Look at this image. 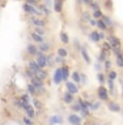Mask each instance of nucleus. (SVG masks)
<instances>
[{
	"label": "nucleus",
	"mask_w": 123,
	"mask_h": 125,
	"mask_svg": "<svg viewBox=\"0 0 123 125\" xmlns=\"http://www.w3.org/2000/svg\"><path fill=\"white\" fill-rule=\"evenodd\" d=\"M72 109H73V111H76V112H81L82 111V107H81V104L78 103V101L75 103V104H73V107H72Z\"/></svg>",
	"instance_id": "40"
},
{
	"label": "nucleus",
	"mask_w": 123,
	"mask_h": 125,
	"mask_svg": "<svg viewBox=\"0 0 123 125\" xmlns=\"http://www.w3.org/2000/svg\"><path fill=\"white\" fill-rule=\"evenodd\" d=\"M103 8L107 11H112L113 9V2L112 0H103Z\"/></svg>",
	"instance_id": "24"
},
{
	"label": "nucleus",
	"mask_w": 123,
	"mask_h": 125,
	"mask_svg": "<svg viewBox=\"0 0 123 125\" xmlns=\"http://www.w3.org/2000/svg\"><path fill=\"white\" fill-rule=\"evenodd\" d=\"M78 125H79V124H78Z\"/></svg>",
	"instance_id": "55"
},
{
	"label": "nucleus",
	"mask_w": 123,
	"mask_h": 125,
	"mask_svg": "<svg viewBox=\"0 0 123 125\" xmlns=\"http://www.w3.org/2000/svg\"><path fill=\"white\" fill-rule=\"evenodd\" d=\"M31 38H32V39H33L35 42H37V44H42V42H45L44 36L37 34V33H35V32L31 33Z\"/></svg>",
	"instance_id": "14"
},
{
	"label": "nucleus",
	"mask_w": 123,
	"mask_h": 125,
	"mask_svg": "<svg viewBox=\"0 0 123 125\" xmlns=\"http://www.w3.org/2000/svg\"><path fill=\"white\" fill-rule=\"evenodd\" d=\"M97 27L99 28L100 31H102V32H106V31H108V26L106 25V23L102 21V19H100V20H97Z\"/></svg>",
	"instance_id": "23"
},
{
	"label": "nucleus",
	"mask_w": 123,
	"mask_h": 125,
	"mask_svg": "<svg viewBox=\"0 0 123 125\" xmlns=\"http://www.w3.org/2000/svg\"><path fill=\"white\" fill-rule=\"evenodd\" d=\"M27 91H28V94H31V95H35L36 93H37V89H36V87L33 85L32 83L31 84H27Z\"/></svg>",
	"instance_id": "32"
},
{
	"label": "nucleus",
	"mask_w": 123,
	"mask_h": 125,
	"mask_svg": "<svg viewBox=\"0 0 123 125\" xmlns=\"http://www.w3.org/2000/svg\"><path fill=\"white\" fill-rule=\"evenodd\" d=\"M101 19H102V21L106 23V25H107L108 27H111V26H113V21H112V19L110 18L109 15H105V14H103Z\"/></svg>",
	"instance_id": "25"
},
{
	"label": "nucleus",
	"mask_w": 123,
	"mask_h": 125,
	"mask_svg": "<svg viewBox=\"0 0 123 125\" xmlns=\"http://www.w3.org/2000/svg\"><path fill=\"white\" fill-rule=\"evenodd\" d=\"M67 121L72 125H78V124H81V122H82V117L78 116V114H70L69 116H67Z\"/></svg>",
	"instance_id": "8"
},
{
	"label": "nucleus",
	"mask_w": 123,
	"mask_h": 125,
	"mask_svg": "<svg viewBox=\"0 0 123 125\" xmlns=\"http://www.w3.org/2000/svg\"><path fill=\"white\" fill-rule=\"evenodd\" d=\"M63 100H64V102H66V103H67V104L72 103V102H73V100H74L73 94H70L69 91H67V93L63 95Z\"/></svg>",
	"instance_id": "22"
},
{
	"label": "nucleus",
	"mask_w": 123,
	"mask_h": 125,
	"mask_svg": "<svg viewBox=\"0 0 123 125\" xmlns=\"http://www.w3.org/2000/svg\"><path fill=\"white\" fill-rule=\"evenodd\" d=\"M89 38L91 42H99L101 40V37H100V33L98 32V31H93V32H90L89 34Z\"/></svg>",
	"instance_id": "15"
},
{
	"label": "nucleus",
	"mask_w": 123,
	"mask_h": 125,
	"mask_svg": "<svg viewBox=\"0 0 123 125\" xmlns=\"http://www.w3.org/2000/svg\"><path fill=\"white\" fill-rule=\"evenodd\" d=\"M107 42L110 44V46H111L112 49H113V48L121 47V39H120V38H118L117 36H114V35H109V36H108Z\"/></svg>",
	"instance_id": "4"
},
{
	"label": "nucleus",
	"mask_w": 123,
	"mask_h": 125,
	"mask_svg": "<svg viewBox=\"0 0 123 125\" xmlns=\"http://www.w3.org/2000/svg\"><path fill=\"white\" fill-rule=\"evenodd\" d=\"M72 78H73V81H74V83H81V74L78 73V72H73L72 73Z\"/></svg>",
	"instance_id": "33"
},
{
	"label": "nucleus",
	"mask_w": 123,
	"mask_h": 125,
	"mask_svg": "<svg viewBox=\"0 0 123 125\" xmlns=\"http://www.w3.org/2000/svg\"><path fill=\"white\" fill-rule=\"evenodd\" d=\"M59 38H60V40H61L62 44H64V45H67V44H69V42H70V37H69V35H67L66 32H63V31H62V32H60Z\"/></svg>",
	"instance_id": "19"
},
{
	"label": "nucleus",
	"mask_w": 123,
	"mask_h": 125,
	"mask_svg": "<svg viewBox=\"0 0 123 125\" xmlns=\"http://www.w3.org/2000/svg\"><path fill=\"white\" fill-rule=\"evenodd\" d=\"M38 51H39L38 47H36V46L33 45V44H30L27 47H26V52H27L30 56H35L36 57V54H37Z\"/></svg>",
	"instance_id": "12"
},
{
	"label": "nucleus",
	"mask_w": 123,
	"mask_h": 125,
	"mask_svg": "<svg viewBox=\"0 0 123 125\" xmlns=\"http://www.w3.org/2000/svg\"><path fill=\"white\" fill-rule=\"evenodd\" d=\"M47 62H48V65L52 66V64L56 62V59H55L54 54H49V56H47Z\"/></svg>",
	"instance_id": "36"
},
{
	"label": "nucleus",
	"mask_w": 123,
	"mask_h": 125,
	"mask_svg": "<svg viewBox=\"0 0 123 125\" xmlns=\"http://www.w3.org/2000/svg\"><path fill=\"white\" fill-rule=\"evenodd\" d=\"M36 61H37V63L39 64V66L42 69H44V68H46V66L48 65V62H47V56L44 53L43 51H38L37 52V54H36Z\"/></svg>",
	"instance_id": "2"
},
{
	"label": "nucleus",
	"mask_w": 123,
	"mask_h": 125,
	"mask_svg": "<svg viewBox=\"0 0 123 125\" xmlns=\"http://www.w3.org/2000/svg\"><path fill=\"white\" fill-rule=\"evenodd\" d=\"M31 82H32V84L36 87V89L37 91H43V81L39 80V78H37L36 76H34V77L31 78Z\"/></svg>",
	"instance_id": "11"
},
{
	"label": "nucleus",
	"mask_w": 123,
	"mask_h": 125,
	"mask_svg": "<svg viewBox=\"0 0 123 125\" xmlns=\"http://www.w3.org/2000/svg\"><path fill=\"white\" fill-rule=\"evenodd\" d=\"M33 102H34V107L35 108H37V109H40V108H42V103H40V101L39 100H37V99H34L33 100Z\"/></svg>",
	"instance_id": "45"
},
{
	"label": "nucleus",
	"mask_w": 123,
	"mask_h": 125,
	"mask_svg": "<svg viewBox=\"0 0 123 125\" xmlns=\"http://www.w3.org/2000/svg\"><path fill=\"white\" fill-rule=\"evenodd\" d=\"M88 7H89V8H90L93 11L99 10V9H100V4H99V2H98V1H95V0H94V1L91 2V3H90Z\"/></svg>",
	"instance_id": "34"
},
{
	"label": "nucleus",
	"mask_w": 123,
	"mask_h": 125,
	"mask_svg": "<svg viewBox=\"0 0 123 125\" xmlns=\"http://www.w3.org/2000/svg\"><path fill=\"white\" fill-rule=\"evenodd\" d=\"M25 2H27V3L32 4V6H35V7H37L38 4H39V0H25Z\"/></svg>",
	"instance_id": "43"
},
{
	"label": "nucleus",
	"mask_w": 123,
	"mask_h": 125,
	"mask_svg": "<svg viewBox=\"0 0 123 125\" xmlns=\"http://www.w3.org/2000/svg\"><path fill=\"white\" fill-rule=\"evenodd\" d=\"M108 85H109V89L110 91H113V88H114V83H113L112 80H108Z\"/></svg>",
	"instance_id": "46"
},
{
	"label": "nucleus",
	"mask_w": 123,
	"mask_h": 125,
	"mask_svg": "<svg viewBox=\"0 0 123 125\" xmlns=\"http://www.w3.org/2000/svg\"><path fill=\"white\" fill-rule=\"evenodd\" d=\"M37 8L40 10V12L43 13V15H47V16H49L50 15V9H49V6H47L46 3L44 4H38L37 6Z\"/></svg>",
	"instance_id": "16"
},
{
	"label": "nucleus",
	"mask_w": 123,
	"mask_h": 125,
	"mask_svg": "<svg viewBox=\"0 0 123 125\" xmlns=\"http://www.w3.org/2000/svg\"><path fill=\"white\" fill-rule=\"evenodd\" d=\"M97 95L98 97H99L100 100H102V101H106V100H108V97H109V93H108L107 88L105 87V86H99L97 89Z\"/></svg>",
	"instance_id": "5"
},
{
	"label": "nucleus",
	"mask_w": 123,
	"mask_h": 125,
	"mask_svg": "<svg viewBox=\"0 0 123 125\" xmlns=\"http://www.w3.org/2000/svg\"><path fill=\"white\" fill-rule=\"evenodd\" d=\"M28 21H30V23L32 24L33 26H35V27H45V25H46L45 21L42 20L39 16H36V15H31Z\"/></svg>",
	"instance_id": "3"
},
{
	"label": "nucleus",
	"mask_w": 123,
	"mask_h": 125,
	"mask_svg": "<svg viewBox=\"0 0 123 125\" xmlns=\"http://www.w3.org/2000/svg\"><path fill=\"white\" fill-rule=\"evenodd\" d=\"M64 0H54V10L56 13H61L63 11Z\"/></svg>",
	"instance_id": "10"
},
{
	"label": "nucleus",
	"mask_w": 123,
	"mask_h": 125,
	"mask_svg": "<svg viewBox=\"0 0 123 125\" xmlns=\"http://www.w3.org/2000/svg\"><path fill=\"white\" fill-rule=\"evenodd\" d=\"M81 54H82V58H83V59H84V61H85L87 64H89L90 62H91L89 54H88L87 50H86L85 48H82V49H81Z\"/></svg>",
	"instance_id": "20"
},
{
	"label": "nucleus",
	"mask_w": 123,
	"mask_h": 125,
	"mask_svg": "<svg viewBox=\"0 0 123 125\" xmlns=\"http://www.w3.org/2000/svg\"><path fill=\"white\" fill-rule=\"evenodd\" d=\"M107 56H108V51L102 49L99 53V57H98V62H105L107 60Z\"/></svg>",
	"instance_id": "27"
},
{
	"label": "nucleus",
	"mask_w": 123,
	"mask_h": 125,
	"mask_svg": "<svg viewBox=\"0 0 123 125\" xmlns=\"http://www.w3.org/2000/svg\"><path fill=\"white\" fill-rule=\"evenodd\" d=\"M62 61H63V58H62V57L58 56V57L56 58V62H57V63H60V62H62Z\"/></svg>",
	"instance_id": "49"
},
{
	"label": "nucleus",
	"mask_w": 123,
	"mask_h": 125,
	"mask_svg": "<svg viewBox=\"0 0 123 125\" xmlns=\"http://www.w3.org/2000/svg\"><path fill=\"white\" fill-rule=\"evenodd\" d=\"M82 19H83L84 22H89L91 19H93V15H90L87 11H85V12H83V13H82Z\"/></svg>",
	"instance_id": "30"
},
{
	"label": "nucleus",
	"mask_w": 123,
	"mask_h": 125,
	"mask_svg": "<svg viewBox=\"0 0 123 125\" xmlns=\"http://www.w3.org/2000/svg\"><path fill=\"white\" fill-rule=\"evenodd\" d=\"M115 64H117L119 68H123V54H119V56L115 57Z\"/></svg>",
	"instance_id": "31"
},
{
	"label": "nucleus",
	"mask_w": 123,
	"mask_h": 125,
	"mask_svg": "<svg viewBox=\"0 0 123 125\" xmlns=\"http://www.w3.org/2000/svg\"><path fill=\"white\" fill-rule=\"evenodd\" d=\"M58 56H60L62 58L67 57V50L66 48H59V49H58Z\"/></svg>",
	"instance_id": "35"
},
{
	"label": "nucleus",
	"mask_w": 123,
	"mask_h": 125,
	"mask_svg": "<svg viewBox=\"0 0 123 125\" xmlns=\"http://www.w3.org/2000/svg\"><path fill=\"white\" fill-rule=\"evenodd\" d=\"M95 69H96V70H98V71H99V70L101 69V66H100V64H99V63H97V64H95Z\"/></svg>",
	"instance_id": "50"
},
{
	"label": "nucleus",
	"mask_w": 123,
	"mask_h": 125,
	"mask_svg": "<svg viewBox=\"0 0 123 125\" xmlns=\"http://www.w3.org/2000/svg\"><path fill=\"white\" fill-rule=\"evenodd\" d=\"M97 80H98V82H99L100 84H105V82H106L105 74H102V73H98V74H97Z\"/></svg>",
	"instance_id": "37"
},
{
	"label": "nucleus",
	"mask_w": 123,
	"mask_h": 125,
	"mask_svg": "<svg viewBox=\"0 0 123 125\" xmlns=\"http://www.w3.org/2000/svg\"><path fill=\"white\" fill-rule=\"evenodd\" d=\"M22 9L26 14H30V15H36V16H42L43 13L40 12V10L35 6L27 3V2H24L22 4Z\"/></svg>",
	"instance_id": "1"
},
{
	"label": "nucleus",
	"mask_w": 123,
	"mask_h": 125,
	"mask_svg": "<svg viewBox=\"0 0 123 125\" xmlns=\"http://www.w3.org/2000/svg\"><path fill=\"white\" fill-rule=\"evenodd\" d=\"M23 122H24V124L25 125H33V122H32V120H31V117L28 116V117H24L23 119Z\"/></svg>",
	"instance_id": "44"
},
{
	"label": "nucleus",
	"mask_w": 123,
	"mask_h": 125,
	"mask_svg": "<svg viewBox=\"0 0 123 125\" xmlns=\"http://www.w3.org/2000/svg\"><path fill=\"white\" fill-rule=\"evenodd\" d=\"M76 1H78V2H81V1H82V0H76Z\"/></svg>",
	"instance_id": "54"
},
{
	"label": "nucleus",
	"mask_w": 123,
	"mask_h": 125,
	"mask_svg": "<svg viewBox=\"0 0 123 125\" xmlns=\"http://www.w3.org/2000/svg\"><path fill=\"white\" fill-rule=\"evenodd\" d=\"M100 37H101V40H102V39H105V34H103V33H102V31H100Z\"/></svg>",
	"instance_id": "51"
},
{
	"label": "nucleus",
	"mask_w": 123,
	"mask_h": 125,
	"mask_svg": "<svg viewBox=\"0 0 123 125\" xmlns=\"http://www.w3.org/2000/svg\"><path fill=\"white\" fill-rule=\"evenodd\" d=\"M38 49H39L40 51H43L44 53H46V52H49L50 51V44H49V42H42V44H39Z\"/></svg>",
	"instance_id": "21"
},
{
	"label": "nucleus",
	"mask_w": 123,
	"mask_h": 125,
	"mask_svg": "<svg viewBox=\"0 0 123 125\" xmlns=\"http://www.w3.org/2000/svg\"><path fill=\"white\" fill-rule=\"evenodd\" d=\"M28 69L32 70L35 74L37 73L38 71H40V70H42V68L39 66V64H38L37 61H35V60H32V61L28 62Z\"/></svg>",
	"instance_id": "13"
},
{
	"label": "nucleus",
	"mask_w": 123,
	"mask_h": 125,
	"mask_svg": "<svg viewBox=\"0 0 123 125\" xmlns=\"http://www.w3.org/2000/svg\"><path fill=\"white\" fill-rule=\"evenodd\" d=\"M21 102H22V101H21ZM22 107H23V109L25 110L27 116H30L31 119L35 116V110H34V108L30 104V103H24V102H22Z\"/></svg>",
	"instance_id": "7"
},
{
	"label": "nucleus",
	"mask_w": 123,
	"mask_h": 125,
	"mask_svg": "<svg viewBox=\"0 0 123 125\" xmlns=\"http://www.w3.org/2000/svg\"><path fill=\"white\" fill-rule=\"evenodd\" d=\"M44 3H46V4H47V6H50V0H44Z\"/></svg>",
	"instance_id": "52"
},
{
	"label": "nucleus",
	"mask_w": 123,
	"mask_h": 125,
	"mask_svg": "<svg viewBox=\"0 0 123 125\" xmlns=\"http://www.w3.org/2000/svg\"><path fill=\"white\" fill-rule=\"evenodd\" d=\"M122 95H123V84H122Z\"/></svg>",
	"instance_id": "53"
},
{
	"label": "nucleus",
	"mask_w": 123,
	"mask_h": 125,
	"mask_svg": "<svg viewBox=\"0 0 123 125\" xmlns=\"http://www.w3.org/2000/svg\"><path fill=\"white\" fill-rule=\"evenodd\" d=\"M88 23H89V25H90V26H97V20H95L94 18L91 19V20H90Z\"/></svg>",
	"instance_id": "47"
},
{
	"label": "nucleus",
	"mask_w": 123,
	"mask_h": 125,
	"mask_svg": "<svg viewBox=\"0 0 123 125\" xmlns=\"http://www.w3.org/2000/svg\"><path fill=\"white\" fill-rule=\"evenodd\" d=\"M62 122H63V120H62V117L60 116V115H52V116H50V119H49V123L51 125L61 124Z\"/></svg>",
	"instance_id": "18"
},
{
	"label": "nucleus",
	"mask_w": 123,
	"mask_h": 125,
	"mask_svg": "<svg viewBox=\"0 0 123 125\" xmlns=\"http://www.w3.org/2000/svg\"><path fill=\"white\" fill-rule=\"evenodd\" d=\"M100 105H101V103H100L99 101L94 102V103H91L90 109H91V110H97V109H99V108H100Z\"/></svg>",
	"instance_id": "41"
},
{
	"label": "nucleus",
	"mask_w": 123,
	"mask_h": 125,
	"mask_svg": "<svg viewBox=\"0 0 123 125\" xmlns=\"http://www.w3.org/2000/svg\"><path fill=\"white\" fill-rule=\"evenodd\" d=\"M34 32L39 34V35H42V36H44L46 34V30L44 27H35V31H34Z\"/></svg>",
	"instance_id": "38"
},
{
	"label": "nucleus",
	"mask_w": 123,
	"mask_h": 125,
	"mask_svg": "<svg viewBox=\"0 0 123 125\" xmlns=\"http://www.w3.org/2000/svg\"><path fill=\"white\" fill-rule=\"evenodd\" d=\"M47 75H48V74H47V72L44 71V69H42V70H40V71H38L37 73L35 74V76H36V77H37V78H39V80H42V81H44L45 78L47 77Z\"/></svg>",
	"instance_id": "26"
},
{
	"label": "nucleus",
	"mask_w": 123,
	"mask_h": 125,
	"mask_svg": "<svg viewBox=\"0 0 123 125\" xmlns=\"http://www.w3.org/2000/svg\"><path fill=\"white\" fill-rule=\"evenodd\" d=\"M117 72L115 71H110L109 72V74H108V78H109V80H112V81H114L115 78H117Z\"/></svg>",
	"instance_id": "39"
},
{
	"label": "nucleus",
	"mask_w": 123,
	"mask_h": 125,
	"mask_svg": "<svg viewBox=\"0 0 123 125\" xmlns=\"http://www.w3.org/2000/svg\"><path fill=\"white\" fill-rule=\"evenodd\" d=\"M61 69H62V74H63V81H67V78H69V76H70L69 68H67V65H63Z\"/></svg>",
	"instance_id": "28"
},
{
	"label": "nucleus",
	"mask_w": 123,
	"mask_h": 125,
	"mask_svg": "<svg viewBox=\"0 0 123 125\" xmlns=\"http://www.w3.org/2000/svg\"><path fill=\"white\" fill-rule=\"evenodd\" d=\"M102 15H103V13H102V11L100 10H96V11H93V18L95 19V20H100L101 18H102Z\"/></svg>",
	"instance_id": "29"
},
{
	"label": "nucleus",
	"mask_w": 123,
	"mask_h": 125,
	"mask_svg": "<svg viewBox=\"0 0 123 125\" xmlns=\"http://www.w3.org/2000/svg\"><path fill=\"white\" fill-rule=\"evenodd\" d=\"M52 81H54V83L57 84V85L63 81V74H62L61 68L56 69V71H55V73H54V76H52Z\"/></svg>",
	"instance_id": "6"
},
{
	"label": "nucleus",
	"mask_w": 123,
	"mask_h": 125,
	"mask_svg": "<svg viewBox=\"0 0 123 125\" xmlns=\"http://www.w3.org/2000/svg\"><path fill=\"white\" fill-rule=\"evenodd\" d=\"M93 1H94V0H82V2H83L84 4H86V6H89Z\"/></svg>",
	"instance_id": "48"
},
{
	"label": "nucleus",
	"mask_w": 123,
	"mask_h": 125,
	"mask_svg": "<svg viewBox=\"0 0 123 125\" xmlns=\"http://www.w3.org/2000/svg\"><path fill=\"white\" fill-rule=\"evenodd\" d=\"M108 109L112 112H120L121 107H120L119 103H117L115 101H111V102H109V104H108Z\"/></svg>",
	"instance_id": "17"
},
{
	"label": "nucleus",
	"mask_w": 123,
	"mask_h": 125,
	"mask_svg": "<svg viewBox=\"0 0 123 125\" xmlns=\"http://www.w3.org/2000/svg\"><path fill=\"white\" fill-rule=\"evenodd\" d=\"M103 68H105V70H110V68H111V61L110 60H106L105 62H103Z\"/></svg>",
	"instance_id": "42"
},
{
	"label": "nucleus",
	"mask_w": 123,
	"mask_h": 125,
	"mask_svg": "<svg viewBox=\"0 0 123 125\" xmlns=\"http://www.w3.org/2000/svg\"><path fill=\"white\" fill-rule=\"evenodd\" d=\"M66 87H67V90L69 91L70 94H73V95H75V94L78 93V86H76L75 83H73V82H67V83H66Z\"/></svg>",
	"instance_id": "9"
}]
</instances>
